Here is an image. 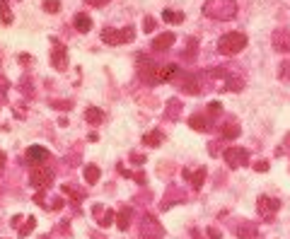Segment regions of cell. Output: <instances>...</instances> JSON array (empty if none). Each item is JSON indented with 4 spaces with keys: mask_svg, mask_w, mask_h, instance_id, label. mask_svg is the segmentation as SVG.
I'll use <instances>...</instances> for the list:
<instances>
[{
    "mask_svg": "<svg viewBox=\"0 0 290 239\" xmlns=\"http://www.w3.org/2000/svg\"><path fill=\"white\" fill-rule=\"evenodd\" d=\"M247 43H249L247 34L227 32V34H223V36L218 39V51H220L223 56H237V54H242V51L247 49Z\"/></svg>",
    "mask_w": 290,
    "mask_h": 239,
    "instance_id": "7a4b0ae2",
    "label": "cell"
},
{
    "mask_svg": "<svg viewBox=\"0 0 290 239\" xmlns=\"http://www.w3.org/2000/svg\"><path fill=\"white\" fill-rule=\"evenodd\" d=\"M87 5H92V8H102V5H107L109 0H85Z\"/></svg>",
    "mask_w": 290,
    "mask_h": 239,
    "instance_id": "e575fe53",
    "label": "cell"
},
{
    "mask_svg": "<svg viewBox=\"0 0 290 239\" xmlns=\"http://www.w3.org/2000/svg\"><path fill=\"white\" fill-rule=\"evenodd\" d=\"M165 237V227L160 225L155 215H145L140 222V239H162Z\"/></svg>",
    "mask_w": 290,
    "mask_h": 239,
    "instance_id": "8992f818",
    "label": "cell"
},
{
    "mask_svg": "<svg viewBox=\"0 0 290 239\" xmlns=\"http://www.w3.org/2000/svg\"><path fill=\"white\" fill-rule=\"evenodd\" d=\"M271 43L278 54H290V32L288 29H276L271 34Z\"/></svg>",
    "mask_w": 290,
    "mask_h": 239,
    "instance_id": "7c38bea8",
    "label": "cell"
},
{
    "mask_svg": "<svg viewBox=\"0 0 290 239\" xmlns=\"http://www.w3.org/2000/svg\"><path fill=\"white\" fill-rule=\"evenodd\" d=\"M184 179H189L191 181V186H194V188H196V191H199V188H201L203 186V181H206V169H196V172H189V169H184Z\"/></svg>",
    "mask_w": 290,
    "mask_h": 239,
    "instance_id": "5bb4252c",
    "label": "cell"
},
{
    "mask_svg": "<svg viewBox=\"0 0 290 239\" xmlns=\"http://www.w3.org/2000/svg\"><path fill=\"white\" fill-rule=\"evenodd\" d=\"M85 121L92 126H100V123H104V111L100 107H87L85 109Z\"/></svg>",
    "mask_w": 290,
    "mask_h": 239,
    "instance_id": "9a60e30c",
    "label": "cell"
},
{
    "mask_svg": "<svg viewBox=\"0 0 290 239\" xmlns=\"http://www.w3.org/2000/svg\"><path fill=\"white\" fill-rule=\"evenodd\" d=\"M162 20L169 22V24H179V22H184V15H181V12H174V10H165L162 12Z\"/></svg>",
    "mask_w": 290,
    "mask_h": 239,
    "instance_id": "d4e9b609",
    "label": "cell"
},
{
    "mask_svg": "<svg viewBox=\"0 0 290 239\" xmlns=\"http://www.w3.org/2000/svg\"><path fill=\"white\" fill-rule=\"evenodd\" d=\"M3 169H5V155L0 152V172H3Z\"/></svg>",
    "mask_w": 290,
    "mask_h": 239,
    "instance_id": "60d3db41",
    "label": "cell"
},
{
    "mask_svg": "<svg viewBox=\"0 0 290 239\" xmlns=\"http://www.w3.org/2000/svg\"><path fill=\"white\" fill-rule=\"evenodd\" d=\"M278 77H280V80H285V82H290V61L280 63V68H278Z\"/></svg>",
    "mask_w": 290,
    "mask_h": 239,
    "instance_id": "83f0119b",
    "label": "cell"
},
{
    "mask_svg": "<svg viewBox=\"0 0 290 239\" xmlns=\"http://www.w3.org/2000/svg\"><path fill=\"white\" fill-rule=\"evenodd\" d=\"M199 54V41L196 39H189V49H186V54H184V61H194Z\"/></svg>",
    "mask_w": 290,
    "mask_h": 239,
    "instance_id": "484cf974",
    "label": "cell"
},
{
    "mask_svg": "<svg viewBox=\"0 0 290 239\" xmlns=\"http://www.w3.org/2000/svg\"><path fill=\"white\" fill-rule=\"evenodd\" d=\"M22 220H24L22 215H15V217L10 220V225H12V227H20V225H22Z\"/></svg>",
    "mask_w": 290,
    "mask_h": 239,
    "instance_id": "d590c367",
    "label": "cell"
},
{
    "mask_svg": "<svg viewBox=\"0 0 290 239\" xmlns=\"http://www.w3.org/2000/svg\"><path fill=\"white\" fill-rule=\"evenodd\" d=\"M135 39L133 27H121V29H102V41L107 46H121V43H131Z\"/></svg>",
    "mask_w": 290,
    "mask_h": 239,
    "instance_id": "5b68a950",
    "label": "cell"
},
{
    "mask_svg": "<svg viewBox=\"0 0 290 239\" xmlns=\"http://www.w3.org/2000/svg\"><path fill=\"white\" fill-rule=\"evenodd\" d=\"M44 10L51 12V15H56V12L61 10V3H58V0H44Z\"/></svg>",
    "mask_w": 290,
    "mask_h": 239,
    "instance_id": "f1b7e54d",
    "label": "cell"
},
{
    "mask_svg": "<svg viewBox=\"0 0 290 239\" xmlns=\"http://www.w3.org/2000/svg\"><path fill=\"white\" fill-rule=\"evenodd\" d=\"M82 176H85V181H87V184H97V181H100V176H102V172H100V167L87 164V167L82 169Z\"/></svg>",
    "mask_w": 290,
    "mask_h": 239,
    "instance_id": "d6986e66",
    "label": "cell"
},
{
    "mask_svg": "<svg viewBox=\"0 0 290 239\" xmlns=\"http://www.w3.org/2000/svg\"><path fill=\"white\" fill-rule=\"evenodd\" d=\"M63 194H68V196H73V203H80L82 201V194L80 191H75V188H70V186H63Z\"/></svg>",
    "mask_w": 290,
    "mask_h": 239,
    "instance_id": "4dcf8cb0",
    "label": "cell"
},
{
    "mask_svg": "<svg viewBox=\"0 0 290 239\" xmlns=\"http://www.w3.org/2000/svg\"><path fill=\"white\" fill-rule=\"evenodd\" d=\"M257 210H259V215H261V217L273 220V215L280 210V201H278V198H271V196H259Z\"/></svg>",
    "mask_w": 290,
    "mask_h": 239,
    "instance_id": "ba28073f",
    "label": "cell"
},
{
    "mask_svg": "<svg viewBox=\"0 0 290 239\" xmlns=\"http://www.w3.org/2000/svg\"><path fill=\"white\" fill-rule=\"evenodd\" d=\"M179 75V65L177 63H160V65H150L148 68V82H153V85H162V82H169V80H174Z\"/></svg>",
    "mask_w": 290,
    "mask_h": 239,
    "instance_id": "3957f363",
    "label": "cell"
},
{
    "mask_svg": "<svg viewBox=\"0 0 290 239\" xmlns=\"http://www.w3.org/2000/svg\"><path fill=\"white\" fill-rule=\"evenodd\" d=\"M54 107L56 109H70L73 104H70V102H54Z\"/></svg>",
    "mask_w": 290,
    "mask_h": 239,
    "instance_id": "74e56055",
    "label": "cell"
},
{
    "mask_svg": "<svg viewBox=\"0 0 290 239\" xmlns=\"http://www.w3.org/2000/svg\"><path fill=\"white\" fill-rule=\"evenodd\" d=\"M206 234L211 239H223V234H220V229H215V227H208L206 229Z\"/></svg>",
    "mask_w": 290,
    "mask_h": 239,
    "instance_id": "836d02e7",
    "label": "cell"
},
{
    "mask_svg": "<svg viewBox=\"0 0 290 239\" xmlns=\"http://www.w3.org/2000/svg\"><path fill=\"white\" fill-rule=\"evenodd\" d=\"M34 227H36V217H32V215L24 217V222L20 225V237H27V234H29Z\"/></svg>",
    "mask_w": 290,
    "mask_h": 239,
    "instance_id": "cb8c5ba5",
    "label": "cell"
},
{
    "mask_svg": "<svg viewBox=\"0 0 290 239\" xmlns=\"http://www.w3.org/2000/svg\"><path fill=\"white\" fill-rule=\"evenodd\" d=\"M92 217L97 220L100 227H112L114 220H116V213L112 208H104V206H92Z\"/></svg>",
    "mask_w": 290,
    "mask_h": 239,
    "instance_id": "8fae6325",
    "label": "cell"
},
{
    "mask_svg": "<svg viewBox=\"0 0 290 239\" xmlns=\"http://www.w3.org/2000/svg\"><path fill=\"white\" fill-rule=\"evenodd\" d=\"M54 169L49 167V164H36L32 167V172H29V186H34L36 191H46L49 186L54 184Z\"/></svg>",
    "mask_w": 290,
    "mask_h": 239,
    "instance_id": "277c9868",
    "label": "cell"
},
{
    "mask_svg": "<svg viewBox=\"0 0 290 239\" xmlns=\"http://www.w3.org/2000/svg\"><path fill=\"white\" fill-rule=\"evenodd\" d=\"M153 29H155V20H153V17H150V15H148V17H143V32H153Z\"/></svg>",
    "mask_w": 290,
    "mask_h": 239,
    "instance_id": "1f68e13d",
    "label": "cell"
},
{
    "mask_svg": "<svg viewBox=\"0 0 290 239\" xmlns=\"http://www.w3.org/2000/svg\"><path fill=\"white\" fill-rule=\"evenodd\" d=\"M24 160H27V164L36 167V164L49 162V160H51V152L46 150V148H41V145H32L29 150L24 152Z\"/></svg>",
    "mask_w": 290,
    "mask_h": 239,
    "instance_id": "30bf717a",
    "label": "cell"
},
{
    "mask_svg": "<svg viewBox=\"0 0 290 239\" xmlns=\"http://www.w3.org/2000/svg\"><path fill=\"white\" fill-rule=\"evenodd\" d=\"M20 61H22V63H32V56H27V54H22V56H20Z\"/></svg>",
    "mask_w": 290,
    "mask_h": 239,
    "instance_id": "f35d334b",
    "label": "cell"
},
{
    "mask_svg": "<svg viewBox=\"0 0 290 239\" xmlns=\"http://www.w3.org/2000/svg\"><path fill=\"white\" fill-rule=\"evenodd\" d=\"M237 237L239 239H257V225L254 222H242L237 227Z\"/></svg>",
    "mask_w": 290,
    "mask_h": 239,
    "instance_id": "2e32d148",
    "label": "cell"
},
{
    "mask_svg": "<svg viewBox=\"0 0 290 239\" xmlns=\"http://www.w3.org/2000/svg\"><path fill=\"white\" fill-rule=\"evenodd\" d=\"M189 126L194 130H211V123H208V119L206 116H201V114H194L189 119Z\"/></svg>",
    "mask_w": 290,
    "mask_h": 239,
    "instance_id": "ffe728a7",
    "label": "cell"
},
{
    "mask_svg": "<svg viewBox=\"0 0 290 239\" xmlns=\"http://www.w3.org/2000/svg\"><path fill=\"white\" fill-rule=\"evenodd\" d=\"M133 162H135V164H143L145 160H143V157H140V155H133Z\"/></svg>",
    "mask_w": 290,
    "mask_h": 239,
    "instance_id": "ab89813d",
    "label": "cell"
},
{
    "mask_svg": "<svg viewBox=\"0 0 290 239\" xmlns=\"http://www.w3.org/2000/svg\"><path fill=\"white\" fill-rule=\"evenodd\" d=\"M254 169H257V172H268V162H257Z\"/></svg>",
    "mask_w": 290,
    "mask_h": 239,
    "instance_id": "8d00e7d4",
    "label": "cell"
},
{
    "mask_svg": "<svg viewBox=\"0 0 290 239\" xmlns=\"http://www.w3.org/2000/svg\"><path fill=\"white\" fill-rule=\"evenodd\" d=\"M220 133H223V138H237V135H239V126H237V123L223 126V128H220Z\"/></svg>",
    "mask_w": 290,
    "mask_h": 239,
    "instance_id": "4316f807",
    "label": "cell"
},
{
    "mask_svg": "<svg viewBox=\"0 0 290 239\" xmlns=\"http://www.w3.org/2000/svg\"><path fill=\"white\" fill-rule=\"evenodd\" d=\"M242 87H245V80H239V77H230L225 89H234V92H237V89H242Z\"/></svg>",
    "mask_w": 290,
    "mask_h": 239,
    "instance_id": "f546056e",
    "label": "cell"
},
{
    "mask_svg": "<svg viewBox=\"0 0 290 239\" xmlns=\"http://www.w3.org/2000/svg\"><path fill=\"white\" fill-rule=\"evenodd\" d=\"M12 20H15V15H12V10H10V3H8V0H0V22L8 27V24H12Z\"/></svg>",
    "mask_w": 290,
    "mask_h": 239,
    "instance_id": "44dd1931",
    "label": "cell"
},
{
    "mask_svg": "<svg viewBox=\"0 0 290 239\" xmlns=\"http://www.w3.org/2000/svg\"><path fill=\"white\" fill-rule=\"evenodd\" d=\"M73 24H75V29H78L80 34H87L89 29H92V20H89L85 12H80V15H75V20H73Z\"/></svg>",
    "mask_w": 290,
    "mask_h": 239,
    "instance_id": "e0dca14e",
    "label": "cell"
},
{
    "mask_svg": "<svg viewBox=\"0 0 290 239\" xmlns=\"http://www.w3.org/2000/svg\"><path fill=\"white\" fill-rule=\"evenodd\" d=\"M131 215H133V210H131V208H121V213L116 215V227L121 229V232L128 229V225H131Z\"/></svg>",
    "mask_w": 290,
    "mask_h": 239,
    "instance_id": "ac0fdd59",
    "label": "cell"
},
{
    "mask_svg": "<svg viewBox=\"0 0 290 239\" xmlns=\"http://www.w3.org/2000/svg\"><path fill=\"white\" fill-rule=\"evenodd\" d=\"M223 157L230 169H239V167H245V164L249 162V152H247L245 148H227V150L223 152Z\"/></svg>",
    "mask_w": 290,
    "mask_h": 239,
    "instance_id": "52a82bcc",
    "label": "cell"
},
{
    "mask_svg": "<svg viewBox=\"0 0 290 239\" xmlns=\"http://www.w3.org/2000/svg\"><path fill=\"white\" fill-rule=\"evenodd\" d=\"M181 89H184V92H186V94H199V87H196V80H194V77L191 75H184L181 77Z\"/></svg>",
    "mask_w": 290,
    "mask_h": 239,
    "instance_id": "7402d4cb",
    "label": "cell"
},
{
    "mask_svg": "<svg viewBox=\"0 0 290 239\" xmlns=\"http://www.w3.org/2000/svg\"><path fill=\"white\" fill-rule=\"evenodd\" d=\"M143 142L148 145V148H157V145L162 142V133H160V130H153V133L143 135Z\"/></svg>",
    "mask_w": 290,
    "mask_h": 239,
    "instance_id": "603a6c76",
    "label": "cell"
},
{
    "mask_svg": "<svg viewBox=\"0 0 290 239\" xmlns=\"http://www.w3.org/2000/svg\"><path fill=\"white\" fill-rule=\"evenodd\" d=\"M237 0H206L203 3V15L218 22H227L237 17Z\"/></svg>",
    "mask_w": 290,
    "mask_h": 239,
    "instance_id": "6da1fadb",
    "label": "cell"
},
{
    "mask_svg": "<svg viewBox=\"0 0 290 239\" xmlns=\"http://www.w3.org/2000/svg\"><path fill=\"white\" fill-rule=\"evenodd\" d=\"M51 41H54L51 63H54V68H56L58 73H63V70H68V51H66V46L58 41V39H51Z\"/></svg>",
    "mask_w": 290,
    "mask_h": 239,
    "instance_id": "9c48e42d",
    "label": "cell"
},
{
    "mask_svg": "<svg viewBox=\"0 0 290 239\" xmlns=\"http://www.w3.org/2000/svg\"><path fill=\"white\" fill-rule=\"evenodd\" d=\"M208 111H211V114H220V111H223V104H220V102H211V104H208Z\"/></svg>",
    "mask_w": 290,
    "mask_h": 239,
    "instance_id": "d6a6232c",
    "label": "cell"
},
{
    "mask_svg": "<svg viewBox=\"0 0 290 239\" xmlns=\"http://www.w3.org/2000/svg\"><path fill=\"white\" fill-rule=\"evenodd\" d=\"M174 39H177V36L172 32L160 34V36H155V41H153V49H155V51H169L172 43H174Z\"/></svg>",
    "mask_w": 290,
    "mask_h": 239,
    "instance_id": "4fadbf2b",
    "label": "cell"
}]
</instances>
